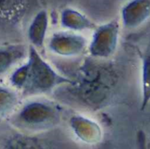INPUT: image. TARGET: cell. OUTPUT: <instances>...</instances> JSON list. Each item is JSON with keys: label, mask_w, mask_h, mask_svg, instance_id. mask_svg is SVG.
Wrapping results in <instances>:
<instances>
[{"label": "cell", "mask_w": 150, "mask_h": 149, "mask_svg": "<svg viewBox=\"0 0 150 149\" xmlns=\"http://www.w3.org/2000/svg\"><path fill=\"white\" fill-rule=\"evenodd\" d=\"M18 102L19 96L13 88L0 86V117L12 111Z\"/></svg>", "instance_id": "4fadbf2b"}, {"label": "cell", "mask_w": 150, "mask_h": 149, "mask_svg": "<svg viewBox=\"0 0 150 149\" xmlns=\"http://www.w3.org/2000/svg\"><path fill=\"white\" fill-rule=\"evenodd\" d=\"M121 24L128 30H134L150 19V0H129L120 12Z\"/></svg>", "instance_id": "8992f818"}, {"label": "cell", "mask_w": 150, "mask_h": 149, "mask_svg": "<svg viewBox=\"0 0 150 149\" xmlns=\"http://www.w3.org/2000/svg\"><path fill=\"white\" fill-rule=\"evenodd\" d=\"M60 21L64 28L73 32L82 31L86 29H95V28L96 27L95 23L87 16L71 8H66L63 10Z\"/></svg>", "instance_id": "ba28073f"}, {"label": "cell", "mask_w": 150, "mask_h": 149, "mask_svg": "<svg viewBox=\"0 0 150 149\" xmlns=\"http://www.w3.org/2000/svg\"><path fill=\"white\" fill-rule=\"evenodd\" d=\"M88 41L83 35L69 30L54 33L48 43L52 53L64 57L80 56L88 49Z\"/></svg>", "instance_id": "5b68a950"}, {"label": "cell", "mask_w": 150, "mask_h": 149, "mask_svg": "<svg viewBox=\"0 0 150 149\" xmlns=\"http://www.w3.org/2000/svg\"><path fill=\"white\" fill-rule=\"evenodd\" d=\"M4 149H43L41 144L34 138L17 135L10 138L5 145Z\"/></svg>", "instance_id": "5bb4252c"}, {"label": "cell", "mask_w": 150, "mask_h": 149, "mask_svg": "<svg viewBox=\"0 0 150 149\" xmlns=\"http://www.w3.org/2000/svg\"><path fill=\"white\" fill-rule=\"evenodd\" d=\"M136 146L137 149H147L146 134L142 130L137 131L136 134Z\"/></svg>", "instance_id": "9a60e30c"}, {"label": "cell", "mask_w": 150, "mask_h": 149, "mask_svg": "<svg viewBox=\"0 0 150 149\" xmlns=\"http://www.w3.org/2000/svg\"><path fill=\"white\" fill-rule=\"evenodd\" d=\"M49 28V14L44 9L39 11L33 18L28 30V37L31 46L35 49L42 48L44 44Z\"/></svg>", "instance_id": "52a82bcc"}, {"label": "cell", "mask_w": 150, "mask_h": 149, "mask_svg": "<svg viewBox=\"0 0 150 149\" xmlns=\"http://www.w3.org/2000/svg\"><path fill=\"white\" fill-rule=\"evenodd\" d=\"M150 103V45L141 56V110Z\"/></svg>", "instance_id": "8fae6325"}, {"label": "cell", "mask_w": 150, "mask_h": 149, "mask_svg": "<svg viewBox=\"0 0 150 149\" xmlns=\"http://www.w3.org/2000/svg\"><path fill=\"white\" fill-rule=\"evenodd\" d=\"M27 0H0V21L19 19L24 13Z\"/></svg>", "instance_id": "7c38bea8"}, {"label": "cell", "mask_w": 150, "mask_h": 149, "mask_svg": "<svg viewBox=\"0 0 150 149\" xmlns=\"http://www.w3.org/2000/svg\"><path fill=\"white\" fill-rule=\"evenodd\" d=\"M59 117V109L53 103L32 101L18 111L14 117V124L28 130H43L56 124Z\"/></svg>", "instance_id": "3957f363"}, {"label": "cell", "mask_w": 150, "mask_h": 149, "mask_svg": "<svg viewBox=\"0 0 150 149\" xmlns=\"http://www.w3.org/2000/svg\"><path fill=\"white\" fill-rule=\"evenodd\" d=\"M71 124L75 132L84 141L96 143L101 139V128L95 122L85 117H75L71 120Z\"/></svg>", "instance_id": "9c48e42d"}, {"label": "cell", "mask_w": 150, "mask_h": 149, "mask_svg": "<svg viewBox=\"0 0 150 149\" xmlns=\"http://www.w3.org/2000/svg\"><path fill=\"white\" fill-rule=\"evenodd\" d=\"M72 82L73 80L58 73L33 46L29 47L28 60L10 76V84L26 96L46 94L58 86Z\"/></svg>", "instance_id": "6da1fadb"}, {"label": "cell", "mask_w": 150, "mask_h": 149, "mask_svg": "<svg viewBox=\"0 0 150 149\" xmlns=\"http://www.w3.org/2000/svg\"><path fill=\"white\" fill-rule=\"evenodd\" d=\"M26 55V49L21 45L0 47V76L7 72Z\"/></svg>", "instance_id": "30bf717a"}, {"label": "cell", "mask_w": 150, "mask_h": 149, "mask_svg": "<svg viewBox=\"0 0 150 149\" xmlns=\"http://www.w3.org/2000/svg\"><path fill=\"white\" fill-rule=\"evenodd\" d=\"M119 29L120 25L117 20L96 26L88 45L90 56L95 59H108L113 56L118 45Z\"/></svg>", "instance_id": "277c9868"}, {"label": "cell", "mask_w": 150, "mask_h": 149, "mask_svg": "<svg viewBox=\"0 0 150 149\" xmlns=\"http://www.w3.org/2000/svg\"><path fill=\"white\" fill-rule=\"evenodd\" d=\"M82 65L78 81L73 80L71 84L73 87V95L81 103L98 108L107 100L110 90L105 82V71L88 61Z\"/></svg>", "instance_id": "7a4b0ae2"}]
</instances>
